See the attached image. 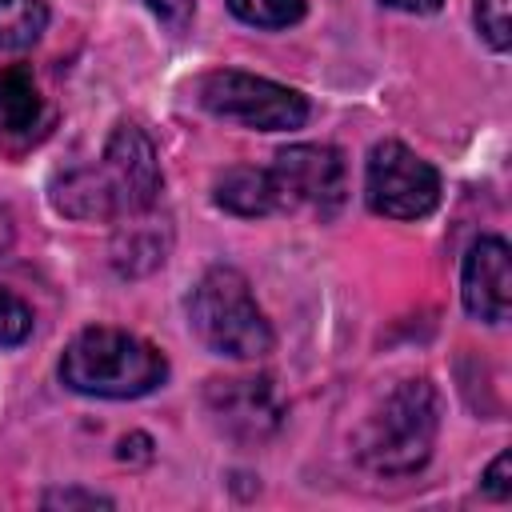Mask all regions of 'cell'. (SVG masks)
I'll return each instance as SVG.
<instances>
[{
    "instance_id": "cell-13",
    "label": "cell",
    "mask_w": 512,
    "mask_h": 512,
    "mask_svg": "<svg viewBox=\"0 0 512 512\" xmlns=\"http://www.w3.org/2000/svg\"><path fill=\"white\" fill-rule=\"evenodd\" d=\"M48 28L44 0H0V52L32 48Z\"/></svg>"
},
{
    "instance_id": "cell-15",
    "label": "cell",
    "mask_w": 512,
    "mask_h": 512,
    "mask_svg": "<svg viewBox=\"0 0 512 512\" xmlns=\"http://www.w3.org/2000/svg\"><path fill=\"white\" fill-rule=\"evenodd\" d=\"M476 32L492 52H508L512 44V0H476Z\"/></svg>"
},
{
    "instance_id": "cell-12",
    "label": "cell",
    "mask_w": 512,
    "mask_h": 512,
    "mask_svg": "<svg viewBox=\"0 0 512 512\" xmlns=\"http://www.w3.org/2000/svg\"><path fill=\"white\" fill-rule=\"evenodd\" d=\"M168 244H172V232L168 224L160 220H148V224H124L112 240V268L120 276H144L152 268L164 264L168 256Z\"/></svg>"
},
{
    "instance_id": "cell-7",
    "label": "cell",
    "mask_w": 512,
    "mask_h": 512,
    "mask_svg": "<svg viewBox=\"0 0 512 512\" xmlns=\"http://www.w3.org/2000/svg\"><path fill=\"white\" fill-rule=\"evenodd\" d=\"M268 180L276 192V212L312 208L332 216L344 204V160L328 144H288L268 164Z\"/></svg>"
},
{
    "instance_id": "cell-5",
    "label": "cell",
    "mask_w": 512,
    "mask_h": 512,
    "mask_svg": "<svg viewBox=\"0 0 512 512\" xmlns=\"http://www.w3.org/2000/svg\"><path fill=\"white\" fill-rule=\"evenodd\" d=\"M200 104L204 112L256 128V132H292L304 128L308 120V100L276 80L236 72V68H216L200 80Z\"/></svg>"
},
{
    "instance_id": "cell-3",
    "label": "cell",
    "mask_w": 512,
    "mask_h": 512,
    "mask_svg": "<svg viewBox=\"0 0 512 512\" xmlns=\"http://www.w3.org/2000/svg\"><path fill=\"white\" fill-rule=\"evenodd\" d=\"M440 432V396L428 376L400 380L364 420L356 456L380 476H412L428 464Z\"/></svg>"
},
{
    "instance_id": "cell-4",
    "label": "cell",
    "mask_w": 512,
    "mask_h": 512,
    "mask_svg": "<svg viewBox=\"0 0 512 512\" xmlns=\"http://www.w3.org/2000/svg\"><path fill=\"white\" fill-rule=\"evenodd\" d=\"M188 324L208 352L232 356V360L268 356L276 344L272 324L260 312L244 272H236L228 264H216L196 280V288L188 296Z\"/></svg>"
},
{
    "instance_id": "cell-9",
    "label": "cell",
    "mask_w": 512,
    "mask_h": 512,
    "mask_svg": "<svg viewBox=\"0 0 512 512\" xmlns=\"http://www.w3.org/2000/svg\"><path fill=\"white\" fill-rule=\"evenodd\" d=\"M208 412L212 420L236 436V440H260L280 424V404L272 392V380L240 376V380H208Z\"/></svg>"
},
{
    "instance_id": "cell-16",
    "label": "cell",
    "mask_w": 512,
    "mask_h": 512,
    "mask_svg": "<svg viewBox=\"0 0 512 512\" xmlns=\"http://www.w3.org/2000/svg\"><path fill=\"white\" fill-rule=\"evenodd\" d=\"M28 336H32V308L12 288H0V348H16Z\"/></svg>"
},
{
    "instance_id": "cell-18",
    "label": "cell",
    "mask_w": 512,
    "mask_h": 512,
    "mask_svg": "<svg viewBox=\"0 0 512 512\" xmlns=\"http://www.w3.org/2000/svg\"><path fill=\"white\" fill-rule=\"evenodd\" d=\"M480 492H484V496H492V500H508V496H512V480H508V452H500V456L488 464V472L480 476Z\"/></svg>"
},
{
    "instance_id": "cell-14",
    "label": "cell",
    "mask_w": 512,
    "mask_h": 512,
    "mask_svg": "<svg viewBox=\"0 0 512 512\" xmlns=\"http://www.w3.org/2000/svg\"><path fill=\"white\" fill-rule=\"evenodd\" d=\"M228 12L252 28H292L304 20V0H228Z\"/></svg>"
},
{
    "instance_id": "cell-1",
    "label": "cell",
    "mask_w": 512,
    "mask_h": 512,
    "mask_svg": "<svg viewBox=\"0 0 512 512\" xmlns=\"http://www.w3.org/2000/svg\"><path fill=\"white\" fill-rule=\"evenodd\" d=\"M164 172L152 140L132 120H120L100 160L68 168L52 180V208L68 220H128L156 204Z\"/></svg>"
},
{
    "instance_id": "cell-21",
    "label": "cell",
    "mask_w": 512,
    "mask_h": 512,
    "mask_svg": "<svg viewBox=\"0 0 512 512\" xmlns=\"http://www.w3.org/2000/svg\"><path fill=\"white\" fill-rule=\"evenodd\" d=\"M12 232H16L12 228V216H8V208H0V256L12 248Z\"/></svg>"
},
{
    "instance_id": "cell-19",
    "label": "cell",
    "mask_w": 512,
    "mask_h": 512,
    "mask_svg": "<svg viewBox=\"0 0 512 512\" xmlns=\"http://www.w3.org/2000/svg\"><path fill=\"white\" fill-rule=\"evenodd\" d=\"M56 504H64V508H72V504H84V508L104 504V508H112V500H108V496H96V492H76V488H68V492H48V496H44V508H56Z\"/></svg>"
},
{
    "instance_id": "cell-17",
    "label": "cell",
    "mask_w": 512,
    "mask_h": 512,
    "mask_svg": "<svg viewBox=\"0 0 512 512\" xmlns=\"http://www.w3.org/2000/svg\"><path fill=\"white\" fill-rule=\"evenodd\" d=\"M148 4V12L172 32V36H180V32H188V24H192V12H196V0H144Z\"/></svg>"
},
{
    "instance_id": "cell-11",
    "label": "cell",
    "mask_w": 512,
    "mask_h": 512,
    "mask_svg": "<svg viewBox=\"0 0 512 512\" xmlns=\"http://www.w3.org/2000/svg\"><path fill=\"white\" fill-rule=\"evenodd\" d=\"M212 200L232 216H268V212H276V192H272L268 168H252V164L224 168L212 184Z\"/></svg>"
},
{
    "instance_id": "cell-20",
    "label": "cell",
    "mask_w": 512,
    "mask_h": 512,
    "mask_svg": "<svg viewBox=\"0 0 512 512\" xmlns=\"http://www.w3.org/2000/svg\"><path fill=\"white\" fill-rule=\"evenodd\" d=\"M388 8H396V12H412V16H428V12H436L444 0H384Z\"/></svg>"
},
{
    "instance_id": "cell-10",
    "label": "cell",
    "mask_w": 512,
    "mask_h": 512,
    "mask_svg": "<svg viewBox=\"0 0 512 512\" xmlns=\"http://www.w3.org/2000/svg\"><path fill=\"white\" fill-rule=\"evenodd\" d=\"M44 132V100L28 68L12 64L0 72V136L8 144H28Z\"/></svg>"
},
{
    "instance_id": "cell-6",
    "label": "cell",
    "mask_w": 512,
    "mask_h": 512,
    "mask_svg": "<svg viewBox=\"0 0 512 512\" xmlns=\"http://www.w3.org/2000/svg\"><path fill=\"white\" fill-rule=\"evenodd\" d=\"M364 200L376 216L420 220L440 204V172L400 140H380L368 152Z\"/></svg>"
},
{
    "instance_id": "cell-8",
    "label": "cell",
    "mask_w": 512,
    "mask_h": 512,
    "mask_svg": "<svg viewBox=\"0 0 512 512\" xmlns=\"http://www.w3.org/2000/svg\"><path fill=\"white\" fill-rule=\"evenodd\" d=\"M460 300L472 320L504 324L512 308V252L500 236H480L464 252Z\"/></svg>"
},
{
    "instance_id": "cell-2",
    "label": "cell",
    "mask_w": 512,
    "mask_h": 512,
    "mask_svg": "<svg viewBox=\"0 0 512 512\" xmlns=\"http://www.w3.org/2000/svg\"><path fill=\"white\" fill-rule=\"evenodd\" d=\"M60 380L80 396L136 400L168 380V360L156 344L124 328H84L60 356Z\"/></svg>"
}]
</instances>
